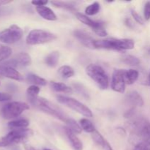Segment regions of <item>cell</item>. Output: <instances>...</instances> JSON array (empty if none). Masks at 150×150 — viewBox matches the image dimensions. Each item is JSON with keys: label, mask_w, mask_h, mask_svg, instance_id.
<instances>
[{"label": "cell", "mask_w": 150, "mask_h": 150, "mask_svg": "<svg viewBox=\"0 0 150 150\" xmlns=\"http://www.w3.org/2000/svg\"><path fill=\"white\" fill-rule=\"evenodd\" d=\"M94 48L122 51L131 50L135 47L134 41L131 39H107L94 41Z\"/></svg>", "instance_id": "obj_1"}, {"label": "cell", "mask_w": 150, "mask_h": 150, "mask_svg": "<svg viewBox=\"0 0 150 150\" xmlns=\"http://www.w3.org/2000/svg\"><path fill=\"white\" fill-rule=\"evenodd\" d=\"M30 103L34 106L37 107L40 111L59 119L61 121L64 122V123L70 118L67 114L62 112L61 109L57 108L54 104H52L51 102L42 98H37L36 99L33 100Z\"/></svg>", "instance_id": "obj_2"}, {"label": "cell", "mask_w": 150, "mask_h": 150, "mask_svg": "<svg viewBox=\"0 0 150 150\" xmlns=\"http://www.w3.org/2000/svg\"><path fill=\"white\" fill-rule=\"evenodd\" d=\"M86 73L96 83L100 89H106L108 87L109 81L108 75L101 66L96 64H89L86 67Z\"/></svg>", "instance_id": "obj_3"}, {"label": "cell", "mask_w": 150, "mask_h": 150, "mask_svg": "<svg viewBox=\"0 0 150 150\" xmlns=\"http://www.w3.org/2000/svg\"><path fill=\"white\" fill-rule=\"evenodd\" d=\"M29 109V105L24 102L13 101L6 103L0 110V114L4 120H11L19 117L23 111Z\"/></svg>", "instance_id": "obj_4"}, {"label": "cell", "mask_w": 150, "mask_h": 150, "mask_svg": "<svg viewBox=\"0 0 150 150\" xmlns=\"http://www.w3.org/2000/svg\"><path fill=\"white\" fill-rule=\"evenodd\" d=\"M57 38V35L42 29H33L26 37V42L28 45H35L48 43Z\"/></svg>", "instance_id": "obj_5"}, {"label": "cell", "mask_w": 150, "mask_h": 150, "mask_svg": "<svg viewBox=\"0 0 150 150\" xmlns=\"http://www.w3.org/2000/svg\"><path fill=\"white\" fill-rule=\"evenodd\" d=\"M57 98L59 103L66 105L67 107L71 108L72 110L76 111V112L84 116V117H92V116H93L92 111L86 105H85L82 103L79 102L77 100L74 99V98L63 96V95H58Z\"/></svg>", "instance_id": "obj_6"}, {"label": "cell", "mask_w": 150, "mask_h": 150, "mask_svg": "<svg viewBox=\"0 0 150 150\" xmlns=\"http://www.w3.org/2000/svg\"><path fill=\"white\" fill-rule=\"evenodd\" d=\"M23 35V29L18 25L13 24L0 32V42L6 44H13L20 40Z\"/></svg>", "instance_id": "obj_7"}, {"label": "cell", "mask_w": 150, "mask_h": 150, "mask_svg": "<svg viewBox=\"0 0 150 150\" xmlns=\"http://www.w3.org/2000/svg\"><path fill=\"white\" fill-rule=\"evenodd\" d=\"M32 135L33 131L31 129H13L10 133L4 136V139L10 146L14 144L24 143Z\"/></svg>", "instance_id": "obj_8"}, {"label": "cell", "mask_w": 150, "mask_h": 150, "mask_svg": "<svg viewBox=\"0 0 150 150\" xmlns=\"http://www.w3.org/2000/svg\"><path fill=\"white\" fill-rule=\"evenodd\" d=\"M125 70H115L113 72L111 79V88L115 92L124 93L125 91Z\"/></svg>", "instance_id": "obj_9"}, {"label": "cell", "mask_w": 150, "mask_h": 150, "mask_svg": "<svg viewBox=\"0 0 150 150\" xmlns=\"http://www.w3.org/2000/svg\"><path fill=\"white\" fill-rule=\"evenodd\" d=\"M0 76L18 81L23 80V76L18 70H16L14 67L9 66L5 62L0 64Z\"/></svg>", "instance_id": "obj_10"}, {"label": "cell", "mask_w": 150, "mask_h": 150, "mask_svg": "<svg viewBox=\"0 0 150 150\" xmlns=\"http://www.w3.org/2000/svg\"><path fill=\"white\" fill-rule=\"evenodd\" d=\"M73 35L77 40H79L84 46L89 48H94V40L89 34L81 30H76L73 32Z\"/></svg>", "instance_id": "obj_11"}, {"label": "cell", "mask_w": 150, "mask_h": 150, "mask_svg": "<svg viewBox=\"0 0 150 150\" xmlns=\"http://www.w3.org/2000/svg\"><path fill=\"white\" fill-rule=\"evenodd\" d=\"M76 16L79 21H81V23H83V24L86 25V26H89V27L92 28L93 31L96 30L97 29L103 26V23L102 22L93 21L92 19H91L90 18L88 17L87 16H86V15L84 14H82V13H76Z\"/></svg>", "instance_id": "obj_12"}, {"label": "cell", "mask_w": 150, "mask_h": 150, "mask_svg": "<svg viewBox=\"0 0 150 150\" xmlns=\"http://www.w3.org/2000/svg\"><path fill=\"white\" fill-rule=\"evenodd\" d=\"M126 102L130 105H133V107L136 108V106H143L144 100L140 94L136 91L130 92L126 95Z\"/></svg>", "instance_id": "obj_13"}, {"label": "cell", "mask_w": 150, "mask_h": 150, "mask_svg": "<svg viewBox=\"0 0 150 150\" xmlns=\"http://www.w3.org/2000/svg\"><path fill=\"white\" fill-rule=\"evenodd\" d=\"M65 133L67 136L69 142H70V144H71L72 147L73 148L74 150H83V144H82L81 141L78 138L76 133H73L72 130L66 127L65 128Z\"/></svg>", "instance_id": "obj_14"}, {"label": "cell", "mask_w": 150, "mask_h": 150, "mask_svg": "<svg viewBox=\"0 0 150 150\" xmlns=\"http://www.w3.org/2000/svg\"><path fill=\"white\" fill-rule=\"evenodd\" d=\"M92 138L94 142L103 150H114L111 145L109 144V143L97 130H95L94 133H92Z\"/></svg>", "instance_id": "obj_15"}, {"label": "cell", "mask_w": 150, "mask_h": 150, "mask_svg": "<svg viewBox=\"0 0 150 150\" xmlns=\"http://www.w3.org/2000/svg\"><path fill=\"white\" fill-rule=\"evenodd\" d=\"M36 11L40 16L44 19L48 21H56L57 19V16L54 13L52 10L46 6H41V7H36Z\"/></svg>", "instance_id": "obj_16"}, {"label": "cell", "mask_w": 150, "mask_h": 150, "mask_svg": "<svg viewBox=\"0 0 150 150\" xmlns=\"http://www.w3.org/2000/svg\"><path fill=\"white\" fill-rule=\"evenodd\" d=\"M12 59L16 63V66H22L26 67L30 65L32 63V58L26 52H21L18 54L16 57Z\"/></svg>", "instance_id": "obj_17"}, {"label": "cell", "mask_w": 150, "mask_h": 150, "mask_svg": "<svg viewBox=\"0 0 150 150\" xmlns=\"http://www.w3.org/2000/svg\"><path fill=\"white\" fill-rule=\"evenodd\" d=\"M50 86L54 91L57 92H62L66 94H72L73 89L70 86H67L63 83H58V82L51 81L50 82Z\"/></svg>", "instance_id": "obj_18"}, {"label": "cell", "mask_w": 150, "mask_h": 150, "mask_svg": "<svg viewBox=\"0 0 150 150\" xmlns=\"http://www.w3.org/2000/svg\"><path fill=\"white\" fill-rule=\"evenodd\" d=\"M139 72L134 69H130L128 70H125V81L127 84H133L137 81L139 78Z\"/></svg>", "instance_id": "obj_19"}, {"label": "cell", "mask_w": 150, "mask_h": 150, "mask_svg": "<svg viewBox=\"0 0 150 150\" xmlns=\"http://www.w3.org/2000/svg\"><path fill=\"white\" fill-rule=\"evenodd\" d=\"M26 80L28 83H32L33 85H39V86H45L47 83L46 80L40 77L38 75L33 74V73H29L26 76Z\"/></svg>", "instance_id": "obj_20"}, {"label": "cell", "mask_w": 150, "mask_h": 150, "mask_svg": "<svg viewBox=\"0 0 150 150\" xmlns=\"http://www.w3.org/2000/svg\"><path fill=\"white\" fill-rule=\"evenodd\" d=\"M59 53L58 51H53L50 53L45 59V62L48 67H55L59 62Z\"/></svg>", "instance_id": "obj_21"}, {"label": "cell", "mask_w": 150, "mask_h": 150, "mask_svg": "<svg viewBox=\"0 0 150 150\" xmlns=\"http://www.w3.org/2000/svg\"><path fill=\"white\" fill-rule=\"evenodd\" d=\"M29 125V120L26 119H19L13 120L8 123V127L12 129H22L27 128Z\"/></svg>", "instance_id": "obj_22"}, {"label": "cell", "mask_w": 150, "mask_h": 150, "mask_svg": "<svg viewBox=\"0 0 150 150\" xmlns=\"http://www.w3.org/2000/svg\"><path fill=\"white\" fill-rule=\"evenodd\" d=\"M58 73L63 79H70L75 75V71L73 67L68 65H63L58 70Z\"/></svg>", "instance_id": "obj_23"}, {"label": "cell", "mask_w": 150, "mask_h": 150, "mask_svg": "<svg viewBox=\"0 0 150 150\" xmlns=\"http://www.w3.org/2000/svg\"><path fill=\"white\" fill-rule=\"evenodd\" d=\"M80 124L81 127L82 128V130H83L85 132H86V133H92L96 130H95V126L93 125L92 122L89 121L88 119H81V120H80Z\"/></svg>", "instance_id": "obj_24"}, {"label": "cell", "mask_w": 150, "mask_h": 150, "mask_svg": "<svg viewBox=\"0 0 150 150\" xmlns=\"http://www.w3.org/2000/svg\"><path fill=\"white\" fill-rule=\"evenodd\" d=\"M40 91V89L39 86H36V85H32L28 88L26 90V94H27V98L29 102L38 98V94H39Z\"/></svg>", "instance_id": "obj_25"}, {"label": "cell", "mask_w": 150, "mask_h": 150, "mask_svg": "<svg viewBox=\"0 0 150 150\" xmlns=\"http://www.w3.org/2000/svg\"><path fill=\"white\" fill-rule=\"evenodd\" d=\"M122 62L129 66H137L140 64L139 58L133 55H125L122 57Z\"/></svg>", "instance_id": "obj_26"}, {"label": "cell", "mask_w": 150, "mask_h": 150, "mask_svg": "<svg viewBox=\"0 0 150 150\" xmlns=\"http://www.w3.org/2000/svg\"><path fill=\"white\" fill-rule=\"evenodd\" d=\"M65 124L67 125V128H69L70 130H72L73 133H78V134L81 133L82 128L81 127V126L76 122V121H75L73 119L70 118H70L67 120V121L65 122Z\"/></svg>", "instance_id": "obj_27"}, {"label": "cell", "mask_w": 150, "mask_h": 150, "mask_svg": "<svg viewBox=\"0 0 150 150\" xmlns=\"http://www.w3.org/2000/svg\"><path fill=\"white\" fill-rule=\"evenodd\" d=\"M100 10V5L98 1H95L86 7L85 10V13L86 16H95L99 13Z\"/></svg>", "instance_id": "obj_28"}, {"label": "cell", "mask_w": 150, "mask_h": 150, "mask_svg": "<svg viewBox=\"0 0 150 150\" xmlns=\"http://www.w3.org/2000/svg\"><path fill=\"white\" fill-rule=\"evenodd\" d=\"M12 52L13 51L10 47L0 45V62L8 59L11 56Z\"/></svg>", "instance_id": "obj_29"}, {"label": "cell", "mask_w": 150, "mask_h": 150, "mask_svg": "<svg viewBox=\"0 0 150 150\" xmlns=\"http://www.w3.org/2000/svg\"><path fill=\"white\" fill-rule=\"evenodd\" d=\"M51 4H52L54 7H60V8H64V9H66V10H70V11H75L74 6L68 2H64V1H51Z\"/></svg>", "instance_id": "obj_30"}, {"label": "cell", "mask_w": 150, "mask_h": 150, "mask_svg": "<svg viewBox=\"0 0 150 150\" xmlns=\"http://www.w3.org/2000/svg\"><path fill=\"white\" fill-rule=\"evenodd\" d=\"M144 16L146 21L150 19V1H147L145 4L144 8Z\"/></svg>", "instance_id": "obj_31"}, {"label": "cell", "mask_w": 150, "mask_h": 150, "mask_svg": "<svg viewBox=\"0 0 150 150\" xmlns=\"http://www.w3.org/2000/svg\"><path fill=\"white\" fill-rule=\"evenodd\" d=\"M131 14H132V16H133V18H134V20L136 21L137 23H139V24H144V21L143 18H142V17H141L140 15L139 14V13H136L135 10H132L131 12Z\"/></svg>", "instance_id": "obj_32"}, {"label": "cell", "mask_w": 150, "mask_h": 150, "mask_svg": "<svg viewBox=\"0 0 150 150\" xmlns=\"http://www.w3.org/2000/svg\"><path fill=\"white\" fill-rule=\"evenodd\" d=\"M134 150H150V146L147 144L141 142L135 146Z\"/></svg>", "instance_id": "obj_33"}, {"label": "cell", "mask_w": 150, "mask_h": 150, "mask_svg": "<svg viewBox=\"0 0 150 150\" xmlns=\"http://www.w3.org/2000/svg\"><path fill=\"white\" fill-rule=\"evenodd\" d=\"M12 99V95L8 93H4V92H0V102H4V101H8Z\"/></svg>", "instance_id": "obj_34"}, {"label": "cell", "mask_w": 150, "mask_h": 150, "mask_svg": "<svg viewBox=\"0 0 150 150\" xmlns=\"http://www.w3.org/2000/svg\"><path fill=\"white\" fill-rule=\"evenodd\" d=\"M75 87H76V89H77L78 92H79V93H81L82 95H83V96H85L86 98H88V93L86 92V89H84V88L82 87L81 85L80 84H74Z\"/></svg>", "instance_id": "obj_35"}, {"label": "cell", "mask_w": 150, "mask_h": 150, "mask_svg": "<svg viewBox=\"0 0 150 150\" xmlns=\"http://www.w3.org/2000/svg\"><path fill=\"white\" fill-rule=\"evenodd\" d=\"M135 113H136V108L135 107H132L128 111H127L125 113L124 116L125 118H131V117H133L134 116Z\"/></svg>", "instance_id": "obj_36"}, {"label": "cell", "mask_w": 150, "mask_h": 150, "mask_svg": "<svg viewBox=\"0 0 150 150\" xmlns=\"http://www.w3.org/2000/svg\"><path fill=\"white\" fill-rule=\"evenodd\" d=\"M32 4L35 5L36 7H41V6H45L48 4V1H32Z\"/></svg>", "instance_id": "obj_37"}, {"label": "cell", "mask_w": 150, "mask_h": 150, "mask_svg": "<svg viewBox=\"0 0 150 150\" xmlns=\"http://www.w3.org/2000/svg\"><path fill=\"white\" fill-rule=\"evenodd\" d=\"M9 146L8 144L7 143L5 140H4V137L0 138V147H4V146Z\"/></svg>", "instance_id": "obj_38"}, {"label": "cell", "mask_w": 150, "mask_h": 150, "mask_svg": "<svg viewBox=\"0 0 150 150\" xmlns=\"http://www.w3.org/2000/svg\"><path fill=\"white\" fill-rule=\"evenodd\" d=\"M24 149L25 150H37L35 149V148L32 147V146H30V145H28V144H24Z\"/></svg>", "instance_id": "obj_39"}, {"label": "cell", "mask_w": 150, "mask_h": 150, "mask_svg": "<svg viewBox=\"0 0 150 150\" xmlns=\"http://www.w3.org/2000/svg\"><path fill=\"white\" fill-rule=\"evenodd\" d=\"M125 23H126V24L127 25V26H129V27H130L131 28L132 26H133V23H132V22H131V21L130 20V19H126V21H125Z\"/></svg>", "instance_id": "obj_40"}, {"label": "cell", "mask_w": 150, "mask_h": 150, "mask_svg": "<svg viewBox=\"0 0 150 150\" xmlns=\"http://www.w3.org/2000/svg\"><path fill=\"white\" fill-rule=\"evenodd\" d=\"M148 84L150 86V75H149V81H148Z\"/></svg>", "instance_id": "obj_41"}, {"label": "cell", "mask_w": 150, "mask_h": 150, "mask_svg": "<svg viewBox=\"0 0 150 150\" xmlns=\"http://www.w3.org/2000/svg\"><path fill=\"white\" fill-rule=\"evenodd\" d=\"M43 150H52V149H47V148H45V149H44Z\"/></svg>", "instance_id": "obj_42"}, {"label": "cell", "mask_w": 150, "mask_h": 150, "mask_svg": "<svg viewBox=\"0 0 150 150\" xmlns=\"http://www.w3.org/2000/svg\"><path fill=\"white\" fill-rule=\"evenodd\" d=\"M1 5V1H0V6Z\"/></svg>", "instance_id": "obj_43"}, {"label": "cell", "mask_w": 150, "mask_h": 150, "mask_svg": "<svg viewBox=\"0 0 150 150\" xmlns=\"http://www.w3.org/2000/svg\"><path fill=\"white\" fill-rule=\"evenodd\" d=\"M149 55H150V49L149 50Z\"/></svg>", "instance_id": "obj_44"}]
</instances>
